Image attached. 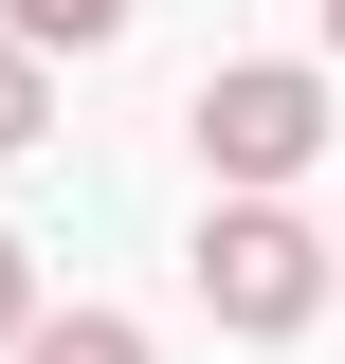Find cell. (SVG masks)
<instances>
[{"mask_svg":"<svg viewBox=\"0 0 345 364\" xmlns=\"http://www.w3.org/2000/svg\"><path fill=\"white\" fill-rule=\"evenodd\" d=\"M18 328H37V255L0 237V346H18Z\"/></svg>","mask_w":345,"mask_h":364,"instance_id":"8992f818","label":"cell"},{"mask_svg":"<svg viewBox=\"0 0 345 364\" xmlns=\"http://www.w3.org/2000/svg\"><path fill=\"white\" fill-rule=\"evenodd\" d=\"M37 73H55V55H37V37H0V164H18V146H37V128H55V91H37Z\"/></svg>","mask_w":345,"mask_h":364,"instance_id":"5b68a950","label":"cell"},{"mask_svg":"<svg viewBox=\"0 0 345 364\" xmlns=\"http://www.w3.org/2000/svg\"><path fill=\"white\" fill-rule=\"evenodd\" d=\"M18 364H146V328H128V310H37Z\"/></svg>","mask_w":345,"mask_h":364,"instance_id":"3957f363","label":"cell"},{"mask_svg":"<svg viewBox=\"0 0 345 364\" xmlns=\"http://www.w3.org/2000/svg\"><path fill=\"white\" fill-rule=\"evenodd\" d=\"M200 310L218 328H309L327 310V237H309L291 200H218L200 219Z\"/></svg>","mask_w":345,"mask_h":364,"instance_id":"6da1fadb","label":"cell"},{"mask_svg":"<svg viewBox=\"0 0 345 364\" xmlns=\"http://www.w3.org/2000/svg\"><path fill=\"white\" fill-rule=\"evenodd\" d=\"M0 37H37V55H109V37H128V0H0Z\"/></svg>","mask_w":345,"mask_h":364,"instance_id":"277c9868","label":"cell"},{"mask_svg":"<svg viewBox=\"0 0 345 364\" xmlns=\"http://www.w3.org/2000/svg\"><path fill=\"white\" fill-rule=\"evenodd\" d=\"M309 146H327V73H291V55H236V73H200V164L236 182V200H273Z\"/></svg>","mask_w":345,"mask_h":364,"instance_id":"7a4b0ae2","label":"cell"},{"mask_svg":"<svg viewBox=\"0 0 345 364\" xmlns=\"http://www.w3.org/2000/svg\"><path fill=\"white\" fill-rule=\"evenodd\" d=\"M309 18H327V55H345V0H309Z\"/></svg>","mask_w":345,"mask_h":364,"instance_id":"52a82bcc","label":"cell"}]
</instances>
